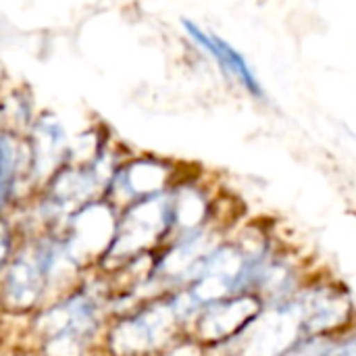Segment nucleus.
<instances>
[{
	"label": "nucleus",
	"mask_w": 356,
	"mask_h": 356,
	"mask_svg": "<svg viewBox=\"0 0 356 356\" xmlns=\"http://www.w3.org/2000/svg\"><path fill=\"white\" fill-rule=\"evenodd\" d=\"M0 150H2V177H0V190H2V207L8 209V202L17 190V181H19V173H21V150L19 144L10 138L8 131L2 134L0 140Z\"/></svg>",
	"instance_id": "obj_10"
},
{
	"label": "nucleus",
	"mask_w": 356,
	"mask_h": 356,
	"mask_svg": "<svg viewBox=\"0 0 356 356\" xmlns=\"http://www.w3.org/2000/svg\"><path fill=\"white\" fill-rule=\"evenodd\" d=\"M198 315L196 305L186 290L152 300L119 319L108 332V350L113 356H148L169 344L175 332L192 323Z\"/></svg>",
	"instance_id": "obj_2"
},
{
	"label": "nucleus",
	"mask_w": 356,
	"mask_h": 356,
	"mask_svg": "<svg viewBox=\"0 0 356 356\" xmlns=\"http://www.w3.org/2000/svg\"><path fill=\"white\" fill-rule=\"evenodd\" d=\"M173 236V198L171 192L134 202L119 215L115 240L102 259L104 265H127Z\"/></svg>",
	"instance_id": "obj_4"
},
{
	"label": "nucleus",
	"mask_w": 356,
	"mask_h": 356,
	"mask_svg": "<svg viewBox=\"0 0 356 356\" xmlns=\"http://www.w3.org/2000/svg\"><path fill=\"white\" fill-rule=\"evenodd\" d=\"M117 213L108 202H90L65 225V242L71 257L83 267L92 259H104L117 232Z\"/></svg>",
	"instance_id": "obj_5"
},
{
	"label": "nucleus",
	"mask_w": 356,
	"mask_h": 356,
	"mask_svg": "<svg viewBox=\"0 0 356 356\" xmlns=\"http://www.w3.org/2000/svg\"><path fill=\"white\" fill-rule=\"evenodd\" d=\"M102 323V302L88 288L71 292L60 302L44 309L33 330L44 356H83Z\"/></svg>",
	"instance_id": "obj_3"
},
{
	"label": "nucleus",
	"mask_w": 356,
	"mask_h": 356,
	"mask_svg": "<svg viewBox=\"0 0 356 356\" xmlns=\"http://www.w3.org/2000/svg\"><path fill=\"white\" fill-rule=\"evenodd\" d=\"M63 129L56 123H46L38 129V138L31 142V173L50 175L63 146Z\"/></svg>",
	"instance_id": "obj_9"
},
{
	"label": "nucleus",
	"mask_w": 356,
	"mask_h": 356,
	"mask_svg": "<svg viewBox=\"0 0 356 356\" xmlns=\"http://www.w3.org/2000/svg\"><path fill=\"white\" fill-rule=\"evenodd\" d=\"M4 307L13 313L31 311L67 282L79 267L63 236H44L27 244L4 267Z\"/></svg>",
	"instance_id": "obj_1"
},
{
	"label": "nucleus",
	"mask_w": 356,
	"mask_h": 356,
	"mask_svg": "<svg viewBox=\"0 0 356 356\" xmlns=\"http://www.w3.org/2000/svg\"><path fill=\"white\" fill-rule=\"evenodd\" d=\"M321 356H356V334L346 338H332Z\"/></svg>",
	"instance_id": "obj_11"
},
{
	"label": "nucleus",
	"mask_w": 356,
	"mask_h": 356,
	"mask_svg": "<svg viewBox=\"0 0 356 356\" xmlns=\"http://www.w3.org/2000/svg\"><path fill=\"white\" fill-rule=\"evenodd\" d=\"M169 173L161 163L154 161H136L129 163L127 167L115 171L111 177L108 190L117 194L119 200L125 202V207L165 194Z\"/></svg>",
	"instance_id": "obj_8"
},
{
	"label": "nucleus",
	"mask_w": 356,
	"mask_h": 356,
	"mask_svg": "<svg viewBox=\"0 0 356 356\" xmlns=\"http://www.w3.org/2000/svg\"><path fill=\"white\" fill-rule=\"evenodd\" d=\"M181 23H184L186 33H188L204 52H209V54L219 63V67L223 69L225 75H229L232 79H236L250 96H254V98H259V100L265 98V90H263L259 77L254 75L252 67L248 65V60H246L229 42H225L223 38H219V35H215V33H209L207 29H202L200 25H196V23L190 21V19H186V21H181Z\"/></svg>",
	"instance_id": "obj_7"
},
{
	"label": "nucleus",
	"mask_w": 356,
	"mask_h": 356,
	"mask_svg": "<svg viewBox=\"0 0 356 356\" xmlns=\"http://www.w3.org/2000/svg\"><path fill=\"white\" fill-rule=\"evenodd\" d=\"M263 311L259 296L238 294L215 300L198 311L194 317V334L200 342L223 346L238 338Z\"/></svg>",
	"instance_id": "obj_6"
}]
</instances>
